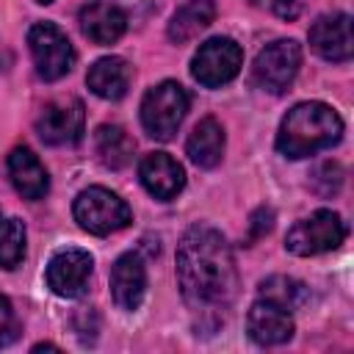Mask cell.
Listing matches in <instances>:
<instances>
[{
    "label": "cell",
    "instance_id": "1",
    "mask_svg": "<svg viewBox=\"0 0 354 354\" xmlns=\"http://www.w3.org/2000/svg\"><path fill=\"white\" fill-rule=\"evenodd\" d=\"M177 285L183 301L202 324L218 326L238 293V268L227 238L207 224H194L177 246Z\"/></svg>",
    "mask_w": 354,
    "mask_h": 354
},
{
    "label": "cell",
    "instance_id": "2",
    "mask_svg": "<svg viewBox=\"0 0 354 354\" xmlns=\"http://www.w3.org/2000/svg\"><path fill=\"white\" fill-rule=\"evenodd\" d=\"M340 136H343V119L337 116V111L326 102L310 100L293 105L285 113L277 133V149L285 158L299 160L335 147Z\"/></svg>",
    "mask_w": 354,
    "mask_h": 354
},
{
    "label": "cell",
    "instance_id": "3",
    "mask_svg": "<svg viewBox=\"0 0 354 354\" xmlns=\"http://www.w3.org/2000/svg\"><path fill=\"white\" fill-rule=\"evenodd\" d=\"M185 113H188V91L174 80H163L152 86L141 100V124L158 141H169L183 124Z\"/></svg>",
    "mask_w": 354,
    "mask_h": 354
},
{
    "label": "cell",
    "instance_id": "4",
    "mask_svg": "<svg viewBox=\"0 0 354 354\" xmlns=\"http://www.w3.org/2000/svg\"><path fill=\"white\" fill-rule=\"evenodd\" d=\"M72 213H75V221L91 235L119 232L133 218L127 202L119 194H113L102 185H91V188L80 191L75 205H72Z\"/></svg>",
    "mask_w": 354,
    "mask_h": 354
},
{
    "label": "cell",
    "instance_id": "5",
    "mask_svg": "<svg viewBox=\"0 0 354 354\" xmlns=\"http://www.w3.org/2000/svg\"><path fill=\"white\" fill-rule=\"evenodd\" d=\"M346 224L335 210H315L307 218L296 221L285 238V249L299 257H313L321 252H332L343 243Z\"/></svg>",
    "mask_w": 354,
    "mask_h": 354
},
{
    "label": "cell",
    "instance_id": "6",
    "mask_svg": "<svg viewBox=\"0 0 354 354\" xmlns=\"http://www.w3.org/2000/svg\"><path fill=\"white\" fill-rule=\"evenodd\" d=\"M28 47L41 80H61L75 66V50L66 33L53 22H36L28 30Z\"/></svg>",
    "mask_w": 354,
    "mask_h": 354
},
{
    "label": "cell",
    "instance_id": "7",
    "mask_svg": "<svg viewBox=\"0 0 354 354\" xmlns=\"http://www.w3.org/2000/svg\"><path fill=\"white\" fill-rule=\"evenodd\" d=\"M241 66H243V50L238 47V41L230 36H213L205 44H199L191 61V75L199 86L218 88L227 86L241 72Z\"/></svg>",
    "mask_w": 354,
    "mask_h": 354
},
{
    "label": "cell",
    "instance_id": "8",
    "mask_svg": "<svg viewBox=\"0 0 354 354\" xmlns=\"http://www.w3.org/2000/svg\"><path fill=\"white\" fill-rule=\"evenodd\" d=\"M299 66H301V47L293 39H277L257 53L252 77L263 91L282 94L296 80Z\"/></svg>",
    "mask_w": 354,
    "mask_h": 354
},
{
    "label": "cell",
    "instance_id": "9",
    "mask_svg": "<svg viewBox=\"0 0 354 354\" xmlns=\"http://www.w3.org/2000/svg\"><path fill=\"white\" fill-rule=\"evenodd\" d=\"M83 102L77 97H61L41 108L36 119V133L50 147H72L83 136Z\"/></svg>",
    "mask_w": 354,
    "mask_h": 354
},
{
    "label": "cell",
    "instance_id": "10",
    "mask_svg": "<svg viewBox=\"0 0 354 354\" xmlns=\"http://www.w3.org/2000/svg\"><path fill=\"white\" fill-rule=\"evenodd\" d=\"M91 271H94V260H91L88 252H83V249H61L47 263V288L55 296L75 299V296L86 293Z\"/></svg>",
    "mask_w": 354,
    "mask_h": 354
},
{
    "label": "cell",
    "instance_id": "11",
    "mask_svg": "<svg viewBox=\"0 0 354 354\" xmlns=\"http://www.w3.org/2000/svg\"><path fill=\"white\" fill-rule=\"evenodd\" d=\"M310 44L313 50L332 64H346L354 53V36H351V17L337 11V14H324L313 22L310 28Z\"/></svg>",
    "mask_w": 354,
    "mask_h": 354
},
{
    "label": "cell",
    "instance_id": "12",
    "mask_svg": "<svg viewBox=\"0 0 354 354\" xmlns=\"http://www.w3.org/2000/svg\"><path fill=\"white\" fill-rule=\"evenodd\" d=\"M138 180H141V185L155 199L169 202V199H174L183 191L185 171H183V166L171 155H166V152H149L138 163Z\"/></svg>",
    "mask_w": 354,
    "mask_h": 354
},
{
    "label": "cell",
    "instance_id": "13",
    "mask_svg": "<svg viewBox=\"0 0 354 354\" xmlns=\"http://www.w3.org/2000/svg\"><path fill=\"white\" fill-rule=\"evenodd\" d=\"M147 293V268L138 252H124L111 268V296L122 310H138Z\"/></svg>",
    "mask_w": 354,
    "mask_h": 354
},
{
    "label": "cell",
    "instance_id": "14",
    "mask_svg": "<svg viewBox=\"0 0 354 354\" xmlns=\"http://www.w3.org/2000/svg\"><path fill=\"white\" fill-rule=\"evenodd\" d=\"M246 332L260 346H282L293 337V318L288 310L257 299L246 315Z\"/></svg>",
    "mask_w": 354,
    "mask_h": 354
},
{
    "label": "cell",
    "instance_id": "15",
    "mask_svg": "<svg viewBox=\"0 0 354 354\" xmlns=\"http://www.w3.org/2000/svg\"><path fill=\"white\" fill-rule=\"evenodd\" d=\"M6 166H8V177H11V185L17 188V194H22L30 202L44 199V194L50 191V177H47V169L41 166V160L28 147H14Z\"/></svg>",
    "mask_w": 354,
    "mask_h": 354
},
{
    "label": "cell",
    "instance_id": "16",
    "mask_svg": "<svg viewBox=\"0 0 354 354\" xmlns=\"http://www.w3.org/2000/svg\"><path fill=\"white\" fill-rule=\"evenodd\" d=\"M127 17L116 3H88L80 8V30L94 44H113L122 39Z\"/></svg>",
    "mask_w": 354,
    "mask_h": 354
},
{
    "label": "cell",
    "instance_id": "17",
    "mask_svg": "<svg viewBox=\"0 0 354 354\" xmlns=\"http://www.w3.org/2000/svg\"><path fill=\"white\" fill-rule=\"evenodd\" d=\"M130 77H133L130 64L124 58H119V55H108V58L94 61V66L86 75V83L100 100H111L113 102V100H122L127 94Z\"/></svg>",
    "mask_w": 354,
    "mask_h": 354
},
{
    "label": "cell",
    "instance_id": "18",
    "mask_svg": "<svg viewBox=\"0 0 354 354\" xmlns=\"http://www.w3.org/2000/svg\"><path fill=\"white\" fill-rule=\"evenodd\" d=\"M224 127L213 119V116H205L188 136L185 141V152L191 158V163H196L199 169H213L221 163L224 158Z\"/></svg>",
    "mask_w": 354,
    "mask_h": 354
},
{
    "label": "cell",
    "instance_id": "19",
    "mask_svg": "<svg viewBox=\"0 0 354 354\" xmlns=\"http://www.w3.org/2000/svg\"><path fill=\"white\" fill-rule=\"evenodd\" d=\"M213 17H216L213 0H185L169 22V39L174 44H185V41L196 39L213 22Z\"/></svg>",
    "mask_w": 354,
    "mask_h": 354
},
{
    "label": "cell",
    "instance_id": "20",
    "mask_svg": "<svg viewBox=\"0 0 354 354\" xmlns=\"http://www.w3.org/2000/svg\"><path fill=\"white\" fill-rule=\"evenodd\" d=\"M94 147H97L102 166H108V169H124L136 152L133 138L119 124H102L94 136Z\"/></svg>",
    "mask_w": 354,
    "mask_h": 354
},
{
    "label": "cell",
    "instance_id": "21",
    "mask_svg": "<svg viewBox=\"0 0 354 354\" xmlns=\"http://www.w3.org/2000/svg\"><path fill=\"white\" fill-rule=\"evenodd\" d=\"M257 296L266 299V301H271V304H277V307H282V310H288V313H293V310H299V307L310 299V290H307V285L299 282L296 277L271 274V277H266V279L260 282Z\"/></svg>",
    "mask_w": 354,
    "mask_h": 354
},
{
    "label": "cell",
    "instance_id": "22",
    "mask_svg": "<svg viewBox=\"0 0 354 354\" xmlns=\"http://www.w3.org/2000/svg\"><path fill=\"white\" fill-rule=\"evenodd\" d=\"M25 257V224L0 213V268H17Z\"/></svg>",
    "mask_w": 354,
    "mask_h": 354
},
{
    "label": "cell",
    "instance_id": "23",
    "mask_svg": "<svg viewBox=\"0 0 354 354\" xmlns=\"http://www.w3.org/2000/svg\"><path fill=\"white\" fill-rule=\"evenodd\" d=\"M340 185H343V169H340V163L326 160V163H321L315 169V174H313V191L318 196H332V194L340 191Z\"/></svg>",
    "mask_w": 354,
    "mask_h": 354
},
{
    "label": "cell",
    "instance_id": "24",
    "mask_svg": "<svg viewBox=\"0 0 354 354\" xmlns=\"http://www.w3.org/2000/svg\"><path fill=\"white\" fill-rule=\"evenodd\" d=\"M19 335V321H17V313L11 307V301L0 293V348H6L8 343H14Z\"/></svg>",
    "mask_w": 354,
    "mask_h": 354
},
{
    "label": "cell",
    "instance_id": "25",
    "mask_svg": "<svg viewBox=\"0 0 354 354\" xmlns=\"http://www.w3.org/2000/svg\"><path fill=\"white\" fill-rule=\"evenodd\" d=\"M274 227V210L271 207H257L254 213H252V218H249V243L252 241H257V238H263L268 230Z\"/></svg>",
    "mask_w": 354,
    "mask_h": 354
},
{
    "label": "cell",
    "instance_id": "26",
    "mask_svg": "<svg viewBox=\"0 0 354 354\" xmlns=\"http://www.w3.org/2000/svg\"><path fill=\"white\" fill-rule=\"evenodd\" d=\"M268 8L282 19H293L299 14V0H268Z\"/></svg>",
    "mask_w": 354,
    "mask_h": 354
},
{
    "label": "cell",
    "instance_id": "27",
    "mask_svg": "<svg viewBox=\"0 0 354 354\" xmlns=\"http://www.w3.org/2000/svg\"><path fill=\"white\" fill-rule=\"evenodd\" d=\"M36 3H53V0H36Z\"/></svg>",
    "mask_w": 354,
    "mask_h": 354
}]
</instances>
